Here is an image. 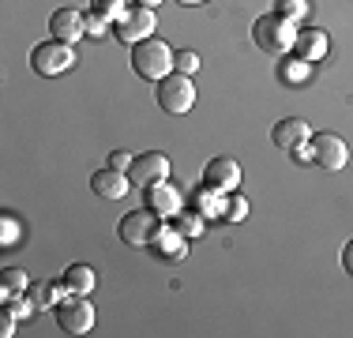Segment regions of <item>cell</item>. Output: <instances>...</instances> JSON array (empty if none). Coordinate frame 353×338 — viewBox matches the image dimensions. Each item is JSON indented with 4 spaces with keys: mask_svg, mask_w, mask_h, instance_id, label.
I'll return each instance as SVG.
<instances>
[{
    "mask_svg": "<svg viewBox=\"0 0 353 338\" xmlns=\"http://www.w3.org/2000/svg\"><path fill=\"white\" fill-rule=\"evenodd\" d=\"M176 4H188L192 8V4H207V0H176Z\"/></svg>",
    "mask_w": 353,
    "mask_h": 338,
    "instance_id": "cell-34",
    "label": "cell"
},
{
    "mask_svg": "<svg viewBox=\"0 0 353 338\" xmlns=\"http://www.w3.org/2000/svg\"><path fill=\"white\" fill-rule=\"evenodd\" d=\"M173 57L176 53L158 38H143L132 46V68H136L139 79H150V83H162L173 72Z\"/></svg>",
    "mask_w": 353,
    "mask_h": 338,
    "instance_id": "cell-1",
    "label": "cell"
},
{
    "mask_svg": "<svg viewBox=\"0 0 353 338\" xmlns=\"http://www.w3.org/2000/svg\"><path fill=\"white\" fill-rule=\"evenodd\" d=\"M105 27H109V23H105V19H98L94 12L87 15V34H90V38H105Z\"/></svg>",
    "mask_w": 353,
    "mask_h": 338,
    "instance_id": "cell-30",
    "label": "cell"
},
{
    "mask_svg": "<svg viewBox=\"0 0 353 338\" xmlns=\"http://www.w3.org/2000/svg\"><path fill=\"white\" fill-rule=\"evenodd\" d=\"M30 278L23 267H4V275H0V301L15 297V293H27Z\"/></svg>",
    "mask_w": 353,
    "mask_h": 338,
    "instance_id": "cell-18",
    "label": "cell"
},
{
    "mask_svg": "<svg viewBox=\"0 0 353 338\" xmlns=\"http://www.w3.org/2000/svg\"><path fill=\"white\" fill-rule=\"evenodd\" d=\"M68 282H38V286H30V297H34V304L38 308H57V304H61L64 297H68Z\"/></svg>",
    "mask_w": 353,
    "mask_h": 338,
    "instance_id": "cell-17",
    "label": "cell"
},
{
    "mask_svg": "<svg viewBox=\"0 0 353 338\" xmlns=\"http://www.w3.org/2000/svg\"><path fill=\"white\" fill-rule=\"evenodd\" d=\"M327 53H331V38H327V30H319V27L297 30V38H293V57L316 64V61H323Z\"/></svg>",
    "mask_w": 353,
    "mask_h": 338,
    "instance_id": "cell-12",
    "label": "cell"
},
{
    "mask_svg": "<svg viewBox=\"0 0 353 338\" xmlns=\"http://www.w3.org/2000/svg\"><path fill=\"white\" fill-rule=\"evenodd\" d=\"M308 143H312V162H316V166H323L327 173H339V169H346L350 147H346V139H342V135L323 132V135H312Z\"/></svg>",
    "mask_w": 353,
    "mask_h": 338,
    "instance_id": "cell-8",
    "label": "cell"
},
{
    "mask_svg": "<svg viewBox=\"0 0 353 338\" xmlns=\"http://www.w3.org/2000/svg\"><path fill=\"white\" fill-rule=\"evenodd\" d=\"M19 233H23V230H19V222H15V218L4 210V215H0V244H4V248L19 244Z\"/></svg>",
    "mask_w": 353,
    "mask_h": 338,
    "instance_id": "cell-25",
    "label": "cell"
},
{
    "mask_svg": "<svg viewBox=\"0 0 353 338\" xmlns=\"http://www.w3.org/2000/svg\"><path fill=\"white\" fill-rule=\"evenodd\" d=\"M15 324H19V319H15L8 308L0 312V335H4V338H12V335H15Z\"/></svg>",
    "mask_w": 353,
    "mask_h": 338,
    "instance_id": "cell-31",
    "label": "cell"
},
{
    "mask_svg": "<svg viewBox=\"0 0 353 338\" xmlns=\"http://www.w3.org/2000/svg\"><path fill=\"white\" fill-rule=\"evenodd\" d=\"M308 8H312L308 0H279V15H285V19H293V23L305 19Z\"/></svg>",
    "mask_w": 353,
    "mask_h": 338,
    "instance_id": "cell-26",
    "label": "cell"
},
{
    "mask_svg": "<svg viewBox=\"0 0 353 338\" xmlns=\"http://www.w3.org/2000/svg\"><path fill=\"white\" fill-rule=\"evenodd\" d=\"M147 207L154 210L158 218H173L181 210V192L173 188V181H162L154 188H147Z\"/></svg>",
    "mask_w": 353,
    "mask_h": 338,
    "instance_id": "cell-16",
    "label": "cell"
},
{
    "mask_svg": "<svg viewBox=\"0 0 353 338\" xmlns=\"http://www.w3.org/2000/svg\"><path fill=\"white\" fill-rule=\"evenodd\" d=\"M90 188L98 192L102 199H124L128 196V188H132V177L128 173H121V169H98L94 177H90Z\"/></svg>",
    "mask_w": 353,
    "mask_h": 338,
    "instance_id": "cell-14",
    "label": "cell"
},
{
    "mask_svg": "<svg viewBox=\"0 0 353 338\" xmlns=\"http://www.w3.org/2000/svg\"><path fill=\"white\" fill-rule=\"evenodd\" d=\"M293 38H297V27H293V19H285V15L271 12V15H259L256 23H252V41H256L263 53H290L293 49Z\"/></svg>",
    "mask_w": 353,
    "mask_h": 338,
    "instance_id": "cell-2",
    "label": "cell"
},
{
    "mask_svg": "<svg viewBox=\"0 0 353 338\" xmlns=\"http://www.w3.org/2000/svg\"><path fill=\"white\" fill-rule=\"evenodd\" d=\"M136 4H143V8H158L162 0H136Z\"/></svg>",
    "mask_w": 353,
    "mask_h": 338,
    "instance_id": "cell-33",
    "label": "cell"
},
{
    "mask_svg": "<svg viewBox=\"0 0 353 338\" xmlns=\"http://www.w3.org/2000/svg\"><path fill=\"white\" fill-rule=\"evenodd\" d=\"M154 27H158V19H154V8H128V12L117 19V38L121 41H128V46H136V41L143 38H154Z\"/></svg>",
    "mask_w": 353,
    "mask_h": 338,
    "instance_id": "cell-9",
    "label": "cell"
},
{
    "mask_svg": "<svg viewBox=\"0 0 353 338\" xmlns=\"http://www.w3.org/2000/svg\"><path fill=\"white\" fill-rule=\"evenodd\" d=\"M150 252H154L158 259H165V264H176V259L188 256V237L176 233L173 226H162V233L150 241Z\"/></svg>",
    "mask_w": 353,
    "mask_h": 338,
    "instance_id": "cell-15",
    "label": "cell"
},
{
    "mask_svg": "<svg viewBox=\"0 0 353 338\" xmlns=\"http://www.w3.org/2000/svg\"><path fill=\"white\" fill-rule=\"evenodd\" d=\"M128 177H132V184H139V188L147 192V188H154V184L170 181V158H165L162 150H143V155H136Z\"/></svg>",
    "mask_w": 353,
    "mask_h": 338,
    "instance_id": "cell-7",
    "label": "cell"
},
{
    "mask_svg": "<svg viewBox=\"0 0 353 338\" xmlns=\"http://www.w3.org/2000/svg\"><path fill=\"white\" fill-rule=\"evenodd\" d=\"M64 282H68L72 293H90L94 290V270H90L87 264H72L68 270H64Z\"/></svg>",
    "mask_w": 353,
    "mask_h": 338,
    "instance_id": "cell-20",
    "label": "cell"
},
{
    "mask_svg": "<svg viewBox=\"0 0 353 338\" xmlns=\"http://www.w3.org/2000/svg\"><path fill=\"white\" fill-rule=\"evenodd\" d=\"M132 162H136V155H128V150H113L109 155V169H121V173H128Z\"/></svg>",
    "mask_w": 353,
    "mask_h": 338,
    "instance_id": "cell-29",
    "label": "cell"
},
{
    "mask_svg": "<svg viewBox=\"0 0 353 338\" xmlns=\"http://www.w3.org/2000/svg\"><path fill=\"white\" fill-rule=\"evenodd\" d=\"M75 64V53L68 41H41V46H34V53H30V68H34L38 75H46V79H53V75H64L68 68Z\"/></svg>",
    "mask_w": 353,
    "mask_h": 338,
    "instance_id": "cell-6",
    "label": "cell"
},
{
    "mask_svg": "<svg viewBox=\"0 0 353 338\" xmlns=\"http://www.w3.org/2000/svg\"><path fill=\"white\" fill-rule=\"evenodd\" d=\"M53 316H57V327L64 335H87L94 327V304L87 301V293H68L53 308Z\"/></svg>",
    "mask_w": 353,
    "mask_h": 338,
    "instance_id": "cell-5",
    "label": "cell"
},
{
    "mask_svg": "<svg viewBox=\"0 0 353 338\" xmlns=\"http://www.w3.org/2000/svg\"><path fill=\"white\" fill-rule=\"evenodd\" d=\"M49 30H53L57 41H79L83 34H87V15L75 12V8H57L53 15H49Z\"/></svg>",
    "mask_w": 353,
    "mask_h": 338,
    "instance_id": "cell-13",
    "label": "cell"
},
{
    "mask_svg": "<svg viewBox=\"0 0 353 338\" xmlns=\"http://www.w3.org/2000/svg\"><path fill=\"white\" fill-rule=\"evenodd\" d=\"M271 139L279 150H301L308 139H312V128H308V121H301V117H285V121H279L271 128Z\"/></svg>",
    "mask_w": 353,
    "mask_h": 338,
    "instance_id": "cell-11",
    "label": "cell"
},
{
    "mask_svg": "<svg viewBox=\"0 0 353 338\" xmlns=\"http://www.w3.org/2000/svg\"><path fill=\"white\" fill-rule=\"evenodd\" d=\"M117 233H121V241L128 244V248H150V241H154L158 233H162V218L154 215V210H128V215L121 218V226H117Z\"/></svg>",
    "mask_w": 353,
    "mask_h": 338,
    "instance_id": "cell-4",
    "label": "cell"
},
{
    "mask_svg": "<svg viewBox=\"0 0 353 338\" xmlns=\"http://www.w3.org/2000/svg\"><path fill=\"white\" fill-rule=\"evenodd\" d=\"M90 12H94L98 19H105V23H117L124 12H128V4H124V0H90Z\"/></svg>",
    "mask_w": 353,
    "mask_h": 338,
    "instance_id": "cell-23",
    "label": "cell"
},
{
    "mask_svg": "<svg viewBox=\"0 0 353 338\" xmlns=\"http://www.w3.org/2000/svg\"><path fill=\"white\" fill-rule=\"evenodd\" d=\"M4 308L12 312L15 319H27V316H34L38 304H34V297H27V293H15V297H8V301H4Z\"/></svg>",
    "mask_w": 353,
    "mask_h": 338,
    "instance_id": "cell-24",
    "label": "cell"
},
{
    "mask_svg": "<svg viewBox=\"0 0 353 338\" xmlns=\"http://www.w3.org/2000/svg\"><path fill=\"white\" fill-rule=\"evenodd\" d=\"M173 230L184 233L192 241V237L203 233V215H199V210H176V215H173Z\"/></svg>",
    "mask_w": 353,
    "mask_h": 338,
    "instance_id": "cell-22",
    "label": "cell"
},
{
    "mask_svg": "<svg viewBox=\"0 0 353 338\" xmlns=\"http://www.w3.org/2000/svg\"><path fill=\"white\" fill-rule=\"evenodd\" d=\"M203 184L214 192H222V196H230L241 184V166L233 162V158H211V162L203 166Z\"/></svg>",
    "mask_w": 353,
    "mask_h": 338,
    "instance_id": "cell-10",
    "label": "cell"
},
{
    "mask_svg": "<svg viewBox=\"0 0 353 338\" xmlns=\"http://www.w3.org/2000/svg\"><path fill=\"white\" fill-rule=\"evenodd\" d=\"M245 215H248V199L237 196V192H230V199H225V215H222V218H230V222H241Z\"/></svg>",
    "mask_w": 353,
    "mask_h": 338,
    "instance_id": "cell-27",
    "label": "cell"
},
{
    "mask_svg": "<svg viewBox=\"0 0 353 338\" xmlns=\"http://www.w3.org/2000/svg\"><path fill=\"white\" fill-rule=\"evenodd\" d=\"M154 95H158V106H162V113L181 117V113H188V109L196 106V83H192V75L170 72L162 83H158Z\"/></svg>",
    "mask_w": 353,
    "mask_h": 338,
    "instance_id": "cell-3",
    "label": "cell"
},
{
    "mask_svg": "<svg viewBox=\"0 0 353 338\" xmlns=\"http://www.w3.org/2000/svg\"><path fill=\"white\" fill-rule=\"evenodd\" d=\"M308 75H312V64L308 61H293V57H285V61H279V79L285 83V87H293V83H305Z\"/></svg>",
    "mask_w": 353,
    "mask_h": 338,
    "instance_id": "cell-19",
    "label": "cell"
},
{
    "mask_svg": "<svg viewBox=\"0 0 353 338\" xmlns=\"http://www.w3.org/2000/svg\"><path fill=\"white\" fill-rule=\"evenodd\" d=\"M196 210H199L203 218H211V215H225V196L203 184V188L196 192Z\"/></svg>",
    "mask_w": 353,
    "mask_h": 338,
    "instance_id": "cell-21",
    "label": "cell"
},
{
    "mask_svg": "<svg viewBox=\"0 0 353 338\" xmlns=\"http://www.w3.org/2000/svg\"><path fill=\"white\" fill-rule=\"evenodd\" d=\"M199 68V53H192V49H181V53L173 57V72H181V75H192Z\"/></svg>",
    "mask_w": 353,
    "mask_h": 338,
    "instance_id": "cell-28",
    "label": "cell"
},
{
    "mask_svg": "<svg viewBox=\"0 0 353 338\" xmlns=\"http://www.w3.org/2000/svg\"><path fill=\"white\" fill-rule=\"evenodd\" d=\"M342 267H346V275H353V241L342 248Z\"/></svg>",
    "mask_w": 353,
    "mask_h": 338,
    "instance_id": "cell-32",
    "label": "cell"
}]
</instances>
